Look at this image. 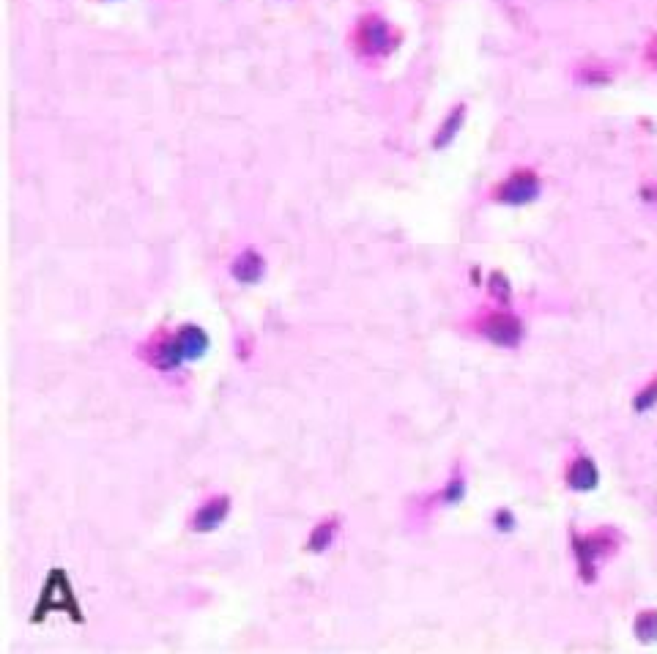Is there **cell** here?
Returning a JSON list of instances; mask_svg holds the SVG:
<instances>
[{
  "label": "cell",
  "instance_id": "cell-4",
  "mask_svg": "<svg viewBox=\"0 0 657 654\" xmlns=\"http://www.w3.org/2000/svg\"><path fill=\"white\" fill-rule=\"evenodd\" d=\"M539 178L534 170H515L513 176H507V181L496 186V200L507 205H526L534 203L539 197Z\"/></svg>",
  "mask_w": 657,
  "mask_h": 654
},
{
  "label": "cell",
  "instance_id": "cell-7",
  "mask_svg": "<svg viewBox=\"0 0 657 654\" xmlns=\"http://www.w3.org/2000/svg\"><path fill=\"white\" fill-rule=\"evenodd\" d=\"M611 539H608V532H597L589 534V537H575L573 539V551L575 558H578V567L583 573V580H595V567H597V558L611 553Z\"/></svg>",
  "mask_w": 657,
  "mask_h": 654
},
{
  "label": "cell",
  "instance_id": "cell-8",
  "mask_svg": "<svg viewBox=\"0 0 657 654\" xmlns=\"http://www.w3.org/2000/svg\"><path fill=\"white\" fill-rule=\"evenodd\" d=\"M266 274V260L255 252V249H244L241 255H236V260L230 263V277L239 285H258Z\"/></svg>",
  "mask_w": 657,
  "mask_h": 654
},
{
  "label": "cell",
  "instance_id": "cell-10",
  "mask_svg": "<svg viewBox=\"0 0 657 654\" xmlns=\"http://www.w3.org/2000/svg\"><path fill=\"white\" fill-rule=\"evenodd\" d=\"M567 485L578 493H589L600 485V471L589 454H578L567 469Z\"/></svg>",
  "mask_w": 657,
  "mask_h": 654
},
{
  "label": "cell",
  "instance_id": "cell-16",
  "mask_svg": "<svg viewBox=\"0 0 657 654\" xmlns=\"http://www.w3.org/2000/svg\"><path fill=\"white\" fill-rule=\"evenodd\" d=\"M493 526L498 532H513L515 529V515L510 510H496L493 512Z\"/></svg>",
  "mask_w": 657,
  "mask_h": 654
},
{
  "label": "cell",
  "instance_id": "cell-1",
  "mask_svg": "<svg viewBox=\"0 0 657 654\" xmlns=\"http://www.w3.org/2000/svg\"><path fill=\"white\" fill-rule=\"evenodd\" d=\"M350 44L362 58H387L389 52H394L397 39L392 33V25L378 14H365L362 20L356 22L353 33H350Z\"/></svg>",
  "mask_w": 657,
  "mask_h": 654
},
{
  "label": "cell",
  "instance_id": "cell-14",
  "mask_svg": "<svg viewBox=\"0 0 657 654\" xmlns=\"http://www.w3.org/2000/svg\"><path fill=\"white\" fill-rule=\"evenodd\" d=\"M636 635L644 641V643L657 641V611H644V614H638Z\"/></svg>",
  "mask_w": 657,
  "mask_h": 654
},
{
  "label": "cell",
  "instance_id": "cell-9",
  "mask_svg": "<svg viewBox=\"0 0 657 654\" xmlns=\"http://www.w3.org/2000/svg\"><path fill=\"white\" fill-rule=\"evenodd\" d=\"M176 337H178V345L184 350L186 362L203 359L205 353H208V348H211L208 331L203 326H198V323H181V326L176 328Z\"/></svg>",
  "mask_w": 657,
  "mask_h": 654
},
{
  "label": "cell",
  "instance_id": "cell-18",
  "mask_svg": "<svg viewBox=\"0 0 657 654\" xmlns=\"http://www.w3.org/2000/svg\"><path fill=\"white\" fill-rule=\"evenodd\" d=\"M652 52H655V63H657V41L652 44Z\"/></svg>",
  "mask_w": 657,
  "mask_h": 654
},
{
  "label": "cell",
  "instance_id": "cell-17",
  "mask_svg": "<svg viewBox=\"0 0 657 654\" xmlns=\"http://www.w3.org/2000/svg\"><path fill=\"white\" fill-rule=\"evenodd\" d=\"M493 290L498 299H510V287H507V280L501 282V274H493Z\"/></svg>",
  "mask_w": 657,
  "mask_h": 654
},
{
  "label": "cell",
  "instance_id": "cell-11",
  "mask_svg": "<svg viewBox=\"0 0 657 654\" xmlns=\"http://www.w3.org/2000/svg\"><path fill=\"white\" fill-rule=\"evenodd\" d=\"M340 534V520L337 517H324L318 526H312V532L307 537V551L309 553H326L334 539Z\"/></svg>",
  "mask_w": 657,
  "mask_h": 654
},
{
  "label": "cell",
  "instance_id": "cell-5",
  "mask_svg": "<svg viewBox=\"0 0 657 654\" xmlns=\"http://www.w3.org/2000/svg\"><path fill=\"white\" fill-rule=\"evenodd\" d=\"M479 334L498 348H518L523 340V323L510 312H488L479 323Z\"/></svg>",
  "mask_w": 657,
  "mask_h": 654
},
{
  "label": "cell",
  "instance_id": "cell-12",
  "mask_svg": "<svg viewBox=\"0 0 657 654\" xmlns=\"http://www.w3.org/2000/svg\"><path fill=\"white\" fill-rule=\"evenodd\" d=\"M463 121H466V104L452 107L447 121L438 126V132H435V137H433V148H447V145L457 137V132L463 129Z\"/></svg>",
  "mask_w": 657,
  "mask_h": 654
},
{
  "label": "cell",
  "instance_id": "cell-6",
  "mask_svg": "<svg viewBox=\"0 0 657 654\" xmlns=\"http://www.w3.org/2000/svg\"><path fill=\"white\" fill-rule=\"evenodd\" d=\"M230 507H233V501H230V495H227V493H217V495L205 498L203 504L192 512V517H189V529H192L195 534L217 532V529H219V526L227 520Z\"/></svg>",
  "mask_w": 657,
  "mask_h": 654
},
{
  "label": "cell",
  "instance_id": "cell-3",
  "mask_svg": "<svg viewBox=\"0 0 657 654\" xmlns=\"http://www.w3.org/2000/svg\"><path fill=\"white\" fill-rule=\"evenodd\" d=\"M50 611H69V614L74 616V621H80V605H77V600H74V594H72V586H69V578L63 575V570H52V575L47 578V583H44V589H41V602L39 608H36V614H50ZM36 616V619H39Z\"/></svg>",
  "mask_w": 657,
  "mask_h": 654
},
{
  "label": "cell",
  "instance_id": "cell-15",
  "mask_svg": "<svg viewBox=\"0 0 657 654\" xmlns=\"http://www.w3.org/2000/svg\"><path fill=\"white\" fill-rule=\"evenodd\" d=\"M657 403V378L649 384V386L644 389L641 394H636V400H633V408H636V413H644V411H649L652 406Z\"/></svg>",
  "mask_w": 657,
  "mask_h": 654
},
{
  "label": "cell",
  "instance_id": "cell-13",
  "mask_svg": "<svg viewBox=\"0 0 657 654\" xmlns=\"http://www.w3.org/2000/svg\"><path fill=\"white\" fill-rule=\"evenodd\" d=\"M466 498V476H463V471H455L450 476V482L444 485V490L435 493V504H441V507H455V504H460Z\"/></svg>",
  "mask_w": 657,
  "mask_h": 654
},
{
  "label": "cell",
  "instance_id": "cell-2",
  "mask_svg": "<svg viewBox=\"0 0 657 654\" xmlns=\"http://www.w3.org/2000/svg\"><path fill=\"white\" fill-rule=\"evenodd\" d=\"M140 356L159 372H178V369L189 365L184 356V350L178 345V337L176 331H159L156 337H151L143 348H140Z\"/></svg>",
  "mask_w": 657,
  "mask_h": 654
}]
</instances>
